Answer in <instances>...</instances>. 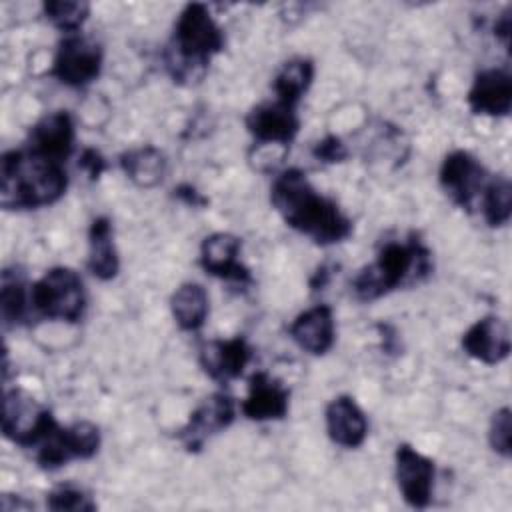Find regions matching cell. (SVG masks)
<instances>
[{"instance_id": "29", "label": "cell", "mask_w": 512, "mask_h": 512, "mask_svg": "<svg viewBox=\"0 0 512 512\" xmlns=\"http://www.w3.org/2000/svg\"><path fill=\"white\" fill-rule=\"evenodd\" d=\"M512 416H510V408H500L494 416H492V424H490V446L494 448V452H498L504 458H510L512 454Z\"/></svg>"}, {"instance_id": "17", "label": "cell", "mask_w": 512, "mask_h": 512, "mask_svg": "<svg viewBox=\"0 0 512 512\" xmlns=\"http://www.w3.org/2000/svg\"><path fill=\"white\" fill-rule=\"evenodd\" d=\"M326 428L332 442L344 448H356L366 438L368 422L354 398L338 396L326 408Z\"/></svg>"}, {"instance_id": "3", "label": "cell", "mask_w": 512, "mask_h": 512, "mask_svg": "<svg viewBox=\"0 0 512 512\" xmlns=\"http://www.w3.org/2000/svg\"><path fill=\"white\" fill-rule=\"evenodd\" d=\"M430 268V252L420 240L412 238L406 244L388 242L380 250L378 260L360 270L352 282V288L356 298L370 302L402 284L424 278Z\"/></svg>"}, {"instance_id": "6", "label": "cell", "mask_w": 512, "mask_h": 512, "mask_svg": "<svg viewBox=\"0 0 512 512\" xmlns=\"http://www.w3.org/2000/svg\"><path fill=\"white\" fill-rule=\"evenodd\" d=\"M50 410L40 406L28 392L10 390L2 402V432L20 446H34L54 424Z\"/></svg>"}, {"instance_id": "19", "label": "cell", "mask_w": 512, "mask_h": 512, "mask_svg": "<svg viewBox=\"0 0 512 512\" xmlns=\"http://www.w3.org/2000/svg\"><path fill=\"white\" fill-rule=\"evenodd\" d=\"M74 142V124L68 112L58 110L44 116L32 128V150L60 162L70 156Z\"/></svg>"}, {"instance_id": "26", "label": "cell", "mask_w": 512, "mask_h": 512, "mask_svg": "<svg viewBox=\"0 0 512 512\" xmlns=\"http://www.w3.org/2000/svg\"><path fill=\"white\" fill-rule=\"evenodd\" d=\"M46 18L62 32H76L90 14V4L80 0H50L44 2Z\"/></svg>"}, {"instance_id": "1", "label": "cell", "mask_w": 512, "mask_h": 512, "mask_svg": "<svg viewBox=\"0 0 512 512\" xmlns=\"http://www.w3.org/2000/svg\"><path fill=\"white\" fill-rule=\"evenodd\" d=\"M270 200L290 228L310 236L316 244L342 242L352 234V222L338 204L318 194L298 168H288L274 180Z\"/></svg>"}, {"instance_id": "18", "label": "cell", "mask_w": 512, "mask_h": 512, "mask_svg": "<svg viewBox=\"0 0 512 512\" xmlns=\"http://www.w3.org/2000/svg\"><path fill=\"white\" fill-rule=\"evenodd\" d=\"M292 340L310 354H326L334 344V316L324 304L302 312L290 324Z\"/></svg>"}, {"instance_id": "22", "label": "cell", "mask_w": 512, "mask_h": 512, "mask_svg": "<svg viewBox=\"0 0 512 512\" xmlns=\"http://www.w3.org/2000/svg\"><path fill=\"white\" fill-rule=\"evenodd\" d=\"M120 164H122V170L128 174V178L144 188H150L162 182L166 172L164 154L152 146H144V148L122 154Z\"/></svg>"}, {"instance_id": "14", "label": "cell", "mask_w": 512, "mask_h": 512, "mask_svg": "<svg viewBox=\"0 0 512 512\" xmlns=\"http://www.w3.org/2000/svg\"><path fill=\"white\" fill-rule=\"evenodd\" d=\"M240 254V238L228 232H216L204 238L200 248V262L206 272L212 276L234 280V282H248L250 272L238 262Z\"/></svg>"}, {"instance_id": "12", "label": "cell", "mask_w": 512, "mask_h": 512, "mask_svg": "<svg viewBox=\"0 0 512 512\" xmlns=\"http://www.w3.org/2000/svg\"><path fill=\"white\" fill-rule=\"evenodd\" d=\"M462 348L468 356L484 364H498L510 354L508 326L496 316H486L466 330L462 336Z\"/></svg>"}, {"instance_id": "2", "label": "cell", "mask_w": 512, "mask_h": 512, "mask_svg": "<svg viewBox=\"0 0 512 512\" xmlns=\"http://www.w3.org/2000/svg\"><path fill=\"white\" fill-rule=\"evenodd\" d=\"M66 184L62 164L32 148L6 152L0 160V204L6 210L52 204L64 194Z\"/></svg>"}, {"instance_id": "33", "label": "cell", "mask_w": 512, "mask_h": 512, "mask_svg": "<svg viewBox=\"0 0 512 512\" xmlns=\"http://www.w3.org/2000/svg\"><path fill=\"white\" fill-rule=\"evenodd\" d=\"M176 194H178L180 198H184V200H186L188 204H192V206L204 204V198H200L198 192H196L194 188H190V186H180V188L176 190Z\"/></svg>"}, {"instance_id": "15", "label": "cell", "mask_w": 512, "mask_h": 512, "mask_svg": "<svg viewBox=\"0 0 512 512\" xmlns=\"http://www.w3.org/2000/svg\"><path fill=\"white\" fill-rule=\"evenodd\" d=\"M250 360V346L244 338L232 340H210L200 350V364L204 372L218 380L228 382L238 378Z\"/></svg>"}, {"instance_id": "21", "label": "cell", "mask_w": 512, "mask_h": 512, "mask_svg": "<svg viewBox=\"0 0 512 512\" xmlns=\"http://www.w3.org/2000/svg\"><path fill=\"white\" fill-rule=\"evenodd\" d=\"M170 308H172V316H174L176 324L182 330L194 332V330L202 328V324L208 316V294L200 284H194V282L182 284L172 294Z\"/></svg>"}, {"instance_id": "20", "label": "cell", "mask_w": 512, "mask_h": 512, "mask_svg": "<svg viewBox=\"0 0 512 512\" xmlns=\"http://www.w3.org/2000/svg\"><path fill=\"white\" fill-rule=\"evenodd\" d=\"M90 272L100 280H112L118 274L120 260L112 240V224L106 216H100L90 226Z\"/></svg>"}, {"instance_id": "10", "label": "cell", "mask_w": 512, "mask_h": 512, "mask_svg": "<svg viewBox=\"0 0 512 512\" xmlns=\"http://www.w3.org/2000/svg\"><path fill=\"white\" fill-rule=\"evenodd\" d=\"M234 420V400L228 394L216 392L208 396L192 414L188 424L180 430V440L192 452L200 450L204 440L224 430Z\"/></svg>"}, {"instance_id": "24", "label": "cell", "mask_w": 512, "mask_h": 512, "mask_svg": "<svg viewBox=\"0 0 512 512\" xmlns=\"http://www.w3.org/2000/svg\"><path fill=\"white\" fill-rule=\"evenodd\" d=\"M482 212L490 226H502L512 214V188L508 178H494L484 186Z\"/></svg>"}, {"instance_id": "16", "label": "cell", "mask_w": 512, "mask_h": 512, "mask_svg": "<svg viewBox=\"0 0 512 512\" xmlns=\"http://www.w3.org/2000/svg\"><path fill=\"white\" fill-rule=\"evenodd\" d=\"M242 412L250 420H280L288 412V390L266 372L250 376Z\"/></svg>"}, {"instance_id": "31", "label": "cell", "mask_w": 512, "mask_h": 512, "mask_svg": "<svg viewBox=\"0 0 512 512\" xmlns=\"http://www.w3.org/2000/svg\"><path fill=\"white\" fill-rule=\"evenodd\" d=\"M80 166H82V168L88 172V176L94 180V178H98V176L104 172L106 162H104V158H102V154H100L98 150L86 148V150L82 152V156H80Z\"/></svg>"}, {"instance_id": "11", "label": "cell", "mask_w": 512, "mask_h": 512, "mask_svg": "<svg viewBox=\"0 0 512 512\" xmlns=\"http://www.w3.org/2000/svg\"><path fill=\"white\" fill-rule=\"evenodd\" d=\"M246 128L258 142L288 144L298 134L300 120L294 106L276 100L274 104H262L250 110L246 116Z\"/></svg>"}, {"instance_id": "8", "label": "cell", "mask_w": 512, "mask_h": 512, "mask_svg": "<svg viewBox=\"0 0 512 512\" xmlns=\"http://www.w3.org/2000/svg\"><path fill=\"white\" fill-rule=\"evenodd\" d=\"M440 184L454 204L470 208L476 194L486 186V170L472 154L456 150L442 162Z\"/></svg>"}, {"instance_id": "23", "label": "cell", "mask_w": 512, "mask_h": 512, "mask_svg": "<svg viewBox=\"0 0 512 512\" xmlns=\"http://www.w3.org/2000/svg\"><path fill=\"white\" fill-rule=\"evenodd\" d=\"M314 78V64L308 58H292L278 70L274 78V92L278 102L296 106L302 94L310 88Z\"/></svg>"}, {"instance_id": "30", "label": "cell", "mask_w": 512, "mask_h": 512, "mask_svg": "<svg viewBox=\"0 0 512 512\" xmlns=\"http://www.w3.org/2000/svg\"><path fill=\"white\" fill-rule=\"evenodd\" d=\"M312 154H314L318 160H322V162L334 164V162H342V160L348 156V150H346V146L342 144L340 138L328 136V138L320 140V142L314 146Z\"/></svg>"}, {"instance_id": "9", "label": "cell", "mask_w": 512, "mask_h": 512, "mask_svg": "<svg viewBox=\"0 0 512 512\" xmlns=\"http://www.w3.org/2000/svg\"><path fill=\"white\" fill-rule=\"evenodd\" d=\"M396 480L404 500L414 508H426L432 500L434 464L408 444L396 450Z\"/></svg>"}, {"instance_id": "5", "label": "cell", "mask_w": 512, "mask_h": 512, "mask_svg": "<svg viewBox=\"0 0 512 512\" xmlns=\"http://www.w3.org/2000/svg\"><path fill=\"white\" fill-rule=\"evenodd\" d=\"M30 300L34 310L44 318L78 322L86 306L82 278L70 268H52L34 282Z\"/></svg>"}, {"instance_id": "13", "label": "cell", "mask_w": 512, "mask_h": 512, "mask_svg": "<svg viewBox=\"0 0 512 512\" xmlns=\"http://www.w3.org/2000/svg\"><path fill=\"white\" fill-rule=\"evenodd\" d=\"M468 104L474 114L506 116L512 108V78L506 70H484L474 78L468 92Z\"/></svg>"}, {"instance_id": "28", "label": "cell", "mask_w": 512, "mask_h": 512, "mask_svg": "<svg viewBox=\"0 0 512 512\" xmlns=\"http://www.w3.org/2000/svg\"><path fill=\"white\" fill-rule=\"evenodd\" d=\"M46 506L50 510H74V512H92L96 504L88 494L72 486H60L52 490L46 498Z\"/></svg>"}, {"instance_id": "27", "label": "cell", "mask_w": 512, "mask_h": 512, "mask_svg": "<svg viewBox=\"0 0 512 512\" xmlns=\"http://www.w3.org/2000/svg\"><path fill=\"white\" fill-rule=\"evenodd\" d=\"M68 440L74 458H92L100 448V432L92 422H76L68 426Z\"/></svg>"}, {"instance_id": "25", "label": "cell", "mask_w": 512, "mask_h": 512, "mask_svg": "<svg viewBox=\"0 0 512 512\" xmlns=\"http://www.w3.org/2000/svg\"><path fill=\"white\" fill-rule=\"evenodd\" d=\"M0 312L4 326L20 322L26 314V288L18 272L4 270L0 284Z\"/></svg>"}, {"instance_id": "4", "label": "cell", "mask_w": 512, "mask_h": 512, "mask_svg": "<svg viewBox=\"0 0 512 512\" xmlns=\"http://www.w3.org/2000/svg\"><path fill=\"white\" fill-rule=\"evenodd\" d=\"M224 48V34L204 4H188L174 28V58L170 60L174 78L194 68H206L208 60Z\"/></svg>"}, {"instance_id": "7", "label": "cell", "mask_w": 512, "mask_h": 512, "mask_svg": "<svg viewBox=\"0 0 512 512\" xmlns=\"http://www.w3.org/2000/svg\"><path fill=\"white\" fill-rule=\"evenodd\" d=\"M102 68V48L86 36L66 38L54 58L52 76L72 88H82L96 80Z\"/></svg>"}, {"instance_id": "32", "label": "cell", "mask_w": 512, "mask_h": 512, "mask_svg": "<svg viewBox=\"0 0 512 512\" xmlns=\"http://www.w3.org/2000/svg\"><path fill=\"white\" fill-rule=\"evenodd\" d=\"M494 34L508 46V36H510V10H506L494 24Z\"/></svg>"}]
</instances>
